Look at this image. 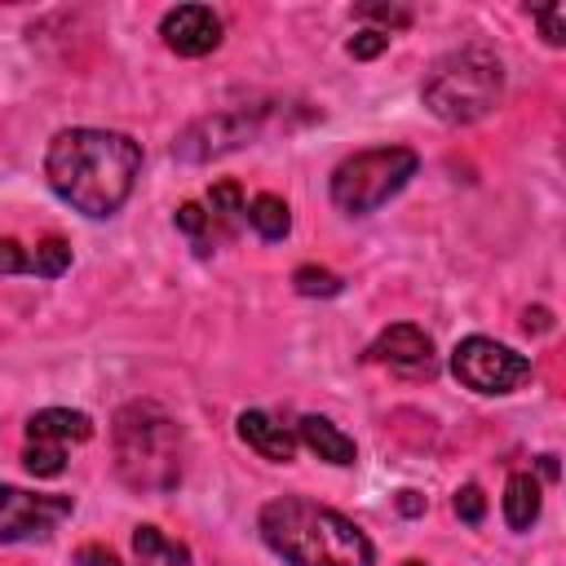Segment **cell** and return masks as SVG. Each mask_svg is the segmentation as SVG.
I'll return each mask as SVG.
<instances>
[{
	"mask_svg": "<svg viewBox=\"0 0 566 566\" xmlns=\"http://www.w3.org/2000/svg\"><path fill=\"white\" fill-rule=\"evenodd\" d=\"M248 226L261 234V239H287V230H292V212H287V203L279 199V195H256L252 203H248Z\"/></svg>",
	"mask_w": 566,
	"mask_h": 566,
	"instance_id": "obj_15",
	"label": "cell"
},
{
	"mask_svg": "<svg viewBox=\"0 0 566 566\" xmlns=\"http://www.w3.org/2000/svg\"><path fill=\"white\" fill-rule=\"evenodd\" d=\"M451 504H455V517H460V522H469V526H478V522L486 517V495H482V486H473V482H469V486H460Z\"/></svg>",
	"mask_w": 566,
	"mask_h": 566,
	"instance_id": "obj_22",
	"label": "cell"
},
{
	"mask_svg": "<svg viewBox=\"0 0 566 566\" xmlns=\"http://www.w3.org/2000/svg\"><path fill=\"white\" fill-rule=\"evenodd\" d=\"M539 473L544 478H557V455H539Z\"/></svg>",
	"mask_w": 566,
	"mask_h": 566,
	"instance_id": "obj_28",
	"label": "cell"
},
{
	"mask_svg": "<svg viewBox=\"0 0 566 566\" xmlns=\"http://www.w3.org/2000/svg\"><path fill=\"white\" fill-rule=\"evenodd\" d=\"M0 274H31V252L13 239H0Z\"/></svg>",
	"mask_w": 566,
	"mask_h": 566,
	"instance_id": "obj_25",
	"label": "cell"
},
{
	"mask_svg": "<svg viewBox=\"0 0 566 566\" xmlns=\"http://www.w3.org/2000/svg\"><path fill=\"white\" fill-rule=\"evenodd\" d=\"M142 172V146L115 128H62L49 142L44 177L62 203L84 217H111L124 208Z\"/></svg>",
	"mask_w": 566,
	"mask_h": 566,
	"instance_id": "obj_1",
	"label": "cell"
},
{
	"mask_svg": "<svg viewBox=\"0 0 566 566\" xmlns=\"http://www.w3.org/2000/svg\"><path fill=\"white\" fill-rule=\"evenodd\" d=\"M367 358L380 363V367H389V371H398V376H411V380H416V376H433V367H438L433 340H429V332H420L416 323H394V327H385V332L371 340Z\"/></svg>",
	"mask_w": 566,
	"mask_h": 566,
	"instance_id": "obj_10",
	"label": "cell"
},
{
	"mask_svg": "<svg viewBox=\"0 0 566 566\" xmlns=\"http://www.w3.org/2000/svg\"><path fill=\"white\" fill-rule=\"evenodd\" d=\"M402 566H424V562H402Z\"/></svg>",
	"mask_w": 566,
	"mask_h": 566,
	"instance_id": "obj_29",
	"label": "cell"
},
{
	"mask_svg": "<svg viewBox=\"0 0 566 566\" xmlns=\"http://www.w3.org/2000/svg\"><path fill=\"white\" fill-rule=\"evenodd\" d=\"M535 22L544 27V40L557 49V44H566V9L562 4H548V9H535Z\"/></svg>",
	"mask_w": 566,
	"mask_h": 566,
	"instance_id": "obj_24",
	"label": "cell"
},
{
	"mask_svg": "<svg viewBox=\"0 0 566 566\" xmlns=\"http://www.w3.org/2000/svg\"><path fill=\"white\" fill-rule=\"evenodd\" d=\"M159 35L177 57H203L221 44V18L208 4H177L159 18Z\"/></svg>",
	"mask_w": 566,
	"mask_h": 566,
	"instance_id": "obj_11",
	"label": "cell"
},
{
	"mask_svg": "<svg viewBox=\"0 0 566 566\" xmlns=\"http://www.w3.org/2000/svg\"><path fill=\"white\" fill-rule=\"evenodd\" d=\"M66 265H71V243H66V239L49 234L44 243H35V252H31V274L57 279V274H66Z\"/></svg>",
	"mask_w": 566,
	"mask_h": 566,
	"instance_id": "obj_18",
	"label": "cell"
},
{
	"mask_svg": "<svg viewBox=\"0 0 566 566\" xmlns=\"http://www.w3.org/2000/svg\"><path fill=\"white\" fill-rule=\"evenodd\" d=\"M451 371L473 394H513L531 380V358L491 336H464L451 349Z\"/></svg>",
	"mask_w": 566,
	"mask_h": 566,
	"instance_id": "obj_6",
	"label": "cell"
},
{
	"mask_svg": "<svg viewBox=\"0 0 566 566\" xmlns=\"http://www.w3.org/2000/svg\"><path fill=\"white\" fill-rule=\"evenodd\" d=\"M539 517V482L531 473H509L504 482V522L509 531H531Z\"/></svg>",
	"mask_w": 566,
	"mask_h": 566,
	"instance_id": "obj_14",
	"label": "cell"
},
{
	"mask_svg": "<svg viewBox=\"0 0 566 566\" xmlns=\"http://www.w3.org/2000/svg\"><path fill=\"white\" fill-rule=\"evenodd\" d=\"M398 513H402V517L424 513V495H420V491H398Z\"/></svg>",
	"mask_w": 566,
	"mask_h": 566,
	"instance_id": "obj_27",
	"label": "cell"
},
{
	"mask_svg": "<svg viewBox=\"0 0 566 566\" xmlns=\"http://www.w3.org/2000/svg\"><path fill=\"white\" fill-rule=\"evenodd\" d=\"M239 438L261 455V460H274V464H287L296 455V433L274 420L270 411H243L239 416Z\"/></svg>",
	"mask_w": 566,
	"mask_h": 566,
	"instance_id": "obj_12",
	"label": "cell"
},
{
	"mask_svg": "<svg viewBox=\"0 0 566 566\" xmlns=\"http://www.w3.org/2000/svg\"><path fill=\"white\" fill-rule=\"evenodd\" d=\"M208 217H212V226H221L226 234L248 217V203H243V190L234 186V181H217L212 190H208Z\"/></svg>",
	"mask_w": 566,
	"mask_h": 566,
	"instance_id": "obj_16",
	"label": "cell"
},
{
	"mask_svg": "<svg viewBox=\"0 0 566 566\" xmlns=\"http://www.w3.org/2000/svg\"><path fill=\"white\" fill-rule=\"evenodd\" d=\"M504 97V62L486 44H464L433 62L420 84V102L442 124H478Z\"/></svg>",
	"mask_w": 566,
	"mask_h": 566,
	"instance_id": "obj_4",
	"label": "cell"
},
{
	"mask_svg": "<svg viewBox=\"0 0 566 566\" xmlns=\"http://www.w3.org/2000/svg\"><path fill=\"white\" fill-rule=\"evenodd\" d=\"M75 562H80V566H119V557H115L106 544H84V548L75 553Z\"/></svg>",
	"mask_w": 566,
	"mask_h": 566,
	"instance_id": "obj_26",
	"label": "cell"
},
{
	"mask_svg": "<svg viewBox=\"0 0 566 566\" xmlns=\"http://www.w3.org/2000/svg\"><path fill=\"white\" fill-rule=\"evenodd\" d=\"M115 469L128 491L168 495L186 473V433L159 402H124L111 424Z\"/></svg>",
	"mask_w": 566,
	"mask_h": 566,
	"instance_id": "obj_3",
	"label": "cell"
},
{
	"mask_svg": "<svg viewBox=\"0 0 566 566\" xmlns=\"http://www.w3.org/2000/svg\"><path fill=\"white\" fill-rule=\"evenodd\" d=\"M296 442H305L318 460H327V464H354V438L340 429V424H332L327 416H301V424H296Z\"/></svg>",
	"mask_w": 566,
	"mask_h": 566,
	"instance_id": "obj_13",
	"label": "cell"
},
{
	"mask_svg": "<svg viewBox=\"0 0 566 566\" xmlns=\"http://www.w3.org/2000/svg\"><path fill=\"white\" fill-rule=\"evenodd\" d=\"M177 230L195 243V252H212V243H217V226H212L208 208H199V203H181L177 208Z\"/></svg>",
	"mask_w": 566,
	"mask_h": 566,
	"instance_id": "obj_17",
	"label": "cell"
},
{
	"mask_svg": "<svg viewBox=\"0 0 566 566\" xmlns=\"http://www.w3.org/2000/svg\"><path fill=\"white\" fill-rule=\"evenodd\" d=\"M292 287H296L301 296H336V292H340V274H332V270H323V265H301V270L292 274Z\"/></svg>",
	"mask_w": 566,
	"mask_h": 566,
	"instance_id": "obj_20",
	"label": "cell"
},
{
	"mask_svg": "<svg viewBox=\"0 0 566 566\" xmlns=\"http://www.w3.org/2000/svg\"><path fill=\"white\" fill-rule=\"evenodd\" d=\"M93 438V420L84 411L71 407H44L27 420V447H22V464L35 478H57L66 469V447L71 442H88Z\"/></svg>",
	"mask_w": 566,
	"mask_h": 566,
	"instance_id": "obj_7",
	"label": "cell"
},
{
	"mask_svg": "<svg viewBox=\"0 0 566 566\" xmlns=\"http://www.w3.org/2000/svg\"><path fill=\"white\" fill-rule=\"evenodd\" d=\"M133 548L142 562H155V557H168V562H186V548L181 544H168L159 535V526H137L133 531Z\"/></svg>",
	"mask_w": 566,
	"mask_h": 566,
	"instance_id": "obj_19",
	"label": "cell"
},
{
	"mask_svg": "<svg viewBox=\"0 0 566 566\" xmlns=\"http://www.w3.org/2000/svg\"><path fill=\"white\" fill-rule=\"evenodd\" d=\"M261 133V106H234V111H217V115H203L195 119L177 142H172V155L186 159V164H208V159H221L239 146H252Z\"/></svg>",
	"mask_w": 566,
	"mask_h": 566,
	"instance_id": "obj_8",
	"label": "cell"
},
{
	"mask_svg": "<svg viewBox=\"0 0 566 566\" xmlns=\"http://www.w3.org/2000/svg\"><path fill=\"white\" fill-rule=\"evenodd\" d=\"M389 49V35L385 31H376V27H363L358 35H349V44H345V53L349 57H358V62H367V57H380Z\"/></svg>",
	"mask_w": 566,
	"mask_h": 566,
	"instance_id": "obj_21",
	"label": "cell"
},
{
	"mask_svg": "<svg viewBox=\"0 0 566 566\" xmlns=\"http://www.w3.org/2000/svg\"><path fill=\"white\" fill-rule=\"evenodd\" d=\"M358 18L380 22L385 35H389V27H407V22H411V9H398V4H358ZM380 27H376V31H380Z\"/></svg>",
	"mask_w": 566,
	"mask_h": 566,
	"instance_id": "obj_23",
	"label": "cell"
},
{
	"mask_svg": "<svg viewBox=\"0 0 566 566\" xmlns=\"http://www.w3.org/2000/svg\"><path fill=\"white\" fill-rule=\"evenodd\" d=\"M420 168V155L411 146H371L336 164L332 172V203L349 217H367L380 203H389Z\"/></svg>",
	"mask_w": 566,
	"mask_h": 566,
	"instance_id": "obj_5",
	"label": "cell"
},
{
	"mask_svg": "<svg viewBox=\"0 0 566 566\" xmlns=\"http://www.w3.org/2000/svg\"><path fill=\"white\" fill-rule=\"evenodd\" d=\"M261 539L287 566H371V539L336 509L310 495H279L256 517Z\"/></svg>",
	"mask_w": 566,
	"mask_h": 566,
	"instance_id": "obj_2",
	"label": "cell"
},
{
	"mask_svg": "<svg viewBox=\"0 0 566 566\" xmlns=\"http://www.w3.org/2000/svg\"><path fill=\"white\" fill-rule=\"evenodd\" d=\"M71 513H75L71 495H35L22 486H0V544L44 539Z\"/></svg>",
	"mask_w": 566,
	"mask_h": 566,
	"instance_id": "obj_9",
	"label": "cell"
}]
</instances>
